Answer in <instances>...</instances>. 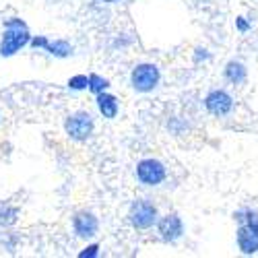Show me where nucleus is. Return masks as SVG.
Segmentation results:
<instances>
[{"instance_id": "obj_1", "label": "nucleus", "mask_w": 258, "mask_h": 258, "mask_svg": "<svg viewBox=\"0 0 258 258\" xmlns=\"http://www.w3.org/2000/svg\"><path fill=\"white\" fill-rule=\"evenodd\" d=\"M238 221L235 240L242 254H256L258 252V211L256 209H240L233 213Z\"/></svg>"}, {"instance_id": "obj_2", "label": "nucleus", "mask_w": 258, "mask_h": 258, "mask_svg": "<svg viewBox=\"0 0 258 258\" xmlns=\"http://www.w3.org/2000/svg\"><path fill=\"white\" fill-rule=\"evenodd\" d=\"M29 41H31V35L25 21H21L17 17L5 19V35L0 39V56L11 58L19 50H23Z\"/></svg>"}, {"instance_id": "obj_3", "label": "nucleus", "mask_w": 258, "mask_h": 258, "mask_svg": "<svg viewBox=\"0 0 258 258\" xmlns=\"http://www.w3.org/2000/svg\"><path fill=\"white\" fill-rule=\"evenodd\" d=\"M128 221L135 229H151L159 221V211L149 199H139L128 209Z\"/></svg>"}, {"instance_id": "obj_4", "label": "nucleus", "mask_w": 258, "mask_h": 258, "mask_svg": "<svg viewBox=\"0 0 258 258\" xmlns=\"http://www.w3.org/2000/svg\"><path fill=\"white\" fill-rule=\"evenodd\" d=\"M161 81L159 67L153 62H141L131 73V85L139 93H151Z\"/></svg>"}, {"instance_id": "obj_5", "label": "nucleus", "mask_w": 258, "mask_h": 258, "mask_svg": "<svg viewBox=\"0 0 258 258\" xmlns=\"http://www.w3.org/2000/svg\"><path fill=\"white\" fill-rule=\"evenodd\" d=\"M95 131V122L89 112H75L64 120V133L73 141H87Z\"/></svg>"}, {"instance_id": "obj_6", "label": "nucleus", "mask_w": 258, "mask_h": 258, "mask_svg": "<svg viewBox=\"0 0 258 258\" xmlns=\"http://www.w3.org/2000/svg\"><path fill=\"white\" fill-rule=\"evenodd\" d=\"M167 176V169L159 159H143L137 163V180L143 186H159Z\"/></svg>"}, {"instance_id": "obj_7", "label": "nucleus", "mask_w": 258, "mask_h": 258, "mask_svg": "<svg viewBox=\"0 0 258 258\" xmlns=\"http://www.w3.org/2000/svg\"><path fill=\"white\" fill-rule=\"evenodd\" d=\"M157 233L163 242H178L184 235V221L178 213H167L157 221Z\"/></svg>"}, {"instance_id": "obj_8", "label": "nucleus", "mask_w": 258, "mask_h": 258, "mask_svg": "<svg viewBox=\"0 0 258 258\" xmlns=\"http://www.w3.org/2000/svg\"><path fill=\"white\" fill-rule=\"evenodd\" d=\"M205 107L211 116L223 118L233 110V97L225 89H213L205 97Z\"/></svg>"}, {"instance_id": "obj_9", "label": "nucleus", "mask_w": 258, "mask_h": 258, "mask_svg": "<svg viewBox=\"0 0 258 258\" xmlns=\"http://www.w3.org/2000/svg\"><path fill=\"white\" fill-rule=\"evenodd\" d=\"M73 229L79 238L83 240H89L95 238L97 231H99V221L91 211H79L75 217H73Z\"/></svg>"}, {"instance_id": "obj_10", "label": "nucleus", "mask_w": 258, "mask_h": 258, "mask_svg": "<svg viewBox=\"0 0 258 258\" xmlns=\"http://www.w3.org/2000/svg\"><path fill=\"white\" fill-rule=\"evenodd\" d=\"M95 97H97L95 103H97L99 114H101L105 120H114V118L118 116V112H120L118 97L112 95V93H107V91H103V93H99V95H95Z\"/></svg>"}, {"instance_id": "obj_11", "label": "nucleus", "mask_w": 258, "mask_h": 258, "mask_svg": "<svg viewBox=\"0 0 258 258\" xmlns=\"http://www.w3.org/2000/svg\"><path fill=\"white\" fill-rule=\"evenodd\" d=\"M223 77L225 81H229L231 85H242L248 79V69L238 60H229L223 69Z\"/></svg>"}, {"instance_id": "obj_12", "label": "nucleus", "mask_w": 258, "mask_h": 258, "mask_svg": "<svg viewBox=\"0 0 258 258\" xmlns=\"http://www.w3.org/2000/svg\"><path fill=\"white\" fill-rule=\"evenodd\" d=\"M19 219V209L11 203H0V227H11Z\"/></svg>"}, {"instance_id": "obj_13", "label": "nucleus", "mask_w": 258, "mask_h": 258, "mask_svg": "<svg viewBox=\"0 0 258 258\" xmlns=\"http://www.w3.org/2000/svg\"><path fill=\"white\" fill-rule=\"evenodd\" d=\"M46 52H50L56 58H69L73 54V46L69 44L67 39H54V41H50V44H48Z\"/></svg>"}, {"instance_id": "obj_14", "label": "nucleus", "mask_w": 258, "mask_h": 258, "mask_svg": "<svg viewBox=\"0 0 258 258\" xmlns=\"http://www.w3.org/2000/svg\"><path fill=\"white\" fill-rule=\"evenodd\" d=\"M107 87H110V81H107L105 77H101V75H89L87 89H89L93 95H99V93L107 91Z\"/></svg>"}, {"instance_id": "obj_15", "label": "nucleus", "mask_w": 258, "mask_h": 258, "mask_svg": "<svg viewBox=\"0 0 258 258\" xmlns=\"http://www.w3.org/2000/svg\"><path fill=\"white\" fill-rule=\"evenodd\" d=\"M87 85H89V77L87 75H75L69 79V87L73 91H83V89H87Z\"/></svg>"}, {"instance_id": "obj_16", "label": "nucleus", "mask_w": 258, "mask_h": 258, "mask_svg": "<svg viewBox=\"0 0 258 258\" xmlns=\"http://www.w3.org/2000/svg\"><path fill=\"white\" fill-rule=\"evenodd\" d=\"M48 44H50V39H48L46 35H35V37H31V41H29V46H31L33 50H46Z\"/></svg>"}, {"instance_id": "obj_17", "label": "nucleus", "mask_w": 258, "mask_h": 258, "mask_svg": "<svg viewBox=\"0 0 258 258\" xmlns=\"http://www.w3.org/2000/svg\"><path fill=\"white\" fill-rule=\"evenodd\" d=\"M79 256L81 258H95V256H99V246L97 244H91V246H87L85 250H81Z\"/></svg>"}, {"instance_id": "obj_18", "label": "nucleus", "mask_w": 258, "mask_h": 258, "mask_svg": "<svg viewBox=\"0 0 258 258\" xmlns=\"http://www.w3.org/2000/svg\"><path fill=\"white\" fill-rule=\"evenodd\" d=\"M209 58H211V54H209L207 48H197L195 50V62H207Z\"/></svg>"}, {"instance_id": "obj_19", "label": "nucleus", "mask_w": 258, "mask_h": 258, "mask_svg": "<svg viewBox=\"0 0 258 258\" xmlns=\"http://www.w3.org/2000/svg\"><path fill=\"white\" fill-rule=\"evenodd\" d=\"M235 29H238L240 33L250 31V23L246 21V17H238V19H235Z\"/></svg>"}, {"instance_id": "obj_20", "label": "nucleus", "mask_w": 258, "mask_h": 258, "mask_svg": "<svg viewBox=\"0 0 258 258\" xmlns=\"http://www.w3.org/2000/svg\"><path fill=\"white\" fill-rule=\"evenodd\" d=\"M103 3H107V5H116V3H120V0H103Z\"/></svg>"}]
</instances>
